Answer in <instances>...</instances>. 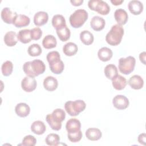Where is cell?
I'll list each match as a JSON object with an SVG mask.
<instances>
[{
	"label": "cell",
	"mask_w": 146,
	"mask_h": 146,
	"mask_svg": "<svg viewBox=\"0 0 146 146\" xmlns=\"http://www.w3.org/2000/svg\"><path fill=\"white\" fill-rule=\"evenodd\" d=\"M46 70L44 62L39 59L25 62L23 65V70L26 75L31 77H35L43 74Z\"/></svg>",
	"instance_id": "6da1fadb"
},
{
	"label": "cell",
	"mask_w": 146,
	"mask_h": 146,
	"mask_svg": "<svg viewBox=\"0 0 146 146\" xmlns=\"http://www.w3.org/2000/svg\"><path fill=\"white\" fill-rule=\"evenodd\" d=\"M66 113L61 108H56L52 113L48 114L46 119L52 129L59 131L62 128V122L65 119Z\"/></svg>",
	"instance_id": "7a4b0ae2"
},
{
	"label": "cell",
	"mask_w": 146,
	"mask_h": 146,
	"mask_svg": "<svg viewBox=\"0 0 146 146\" xmlns=\"http://www.w3.org/2000/svg\"><path fill=\"white\" fill-rule=\"evenodd\" d=\"M46 59L51 72L55 74H60L63 72L64 65L63 61L60 60V56L58 51L49 52L47 55Z\"/></svg>",
	"instance_id": "3957f363"
},
{
	"label": "cell",
	"mask_w": 146,
	"mask_h": 146,
	"mask_svg": "<svg viewBox=\"0 0 146 146\" xmlns=\"http://www.w3.org/2000/svg\"><path fill=\"white\" fill-rule=\"evenodd\" d=\"M124 35V29L118 24L112 26L111 30L106 36V40L111 46H117L120 43Z\"/></svg>",
	"instance_id": "277c9868"
},
{
	"label": "cell",
	"mask_w": 146,
	"mask_h": 146,
	"mask_svg": "<svg viewBox=\"0 0 146 146\" xmlns=\"http://www.w3.org/2000/svg\"><path fill=\"white\" fill-rule=\"evenodd\" d=\"M88 13L84 9H79L75 10L70 17V25L74 28L82 27L88 19Z\"/></svg>",
	"instance_id": "5b68a950"
},
{
	"label": "cell",
	"mask_w": 146,
	"mask_h": 146,
	"mask_svg": "<svg viewBox=\"0 0 146 146\" xmlns=\"http://www.w3.org/2000/svg\"><path fill=\"white\" fill-rule=\"evenodd\" d=\"M86 107V103L82 100L67 101L64 104L66 111L71 116L78 115L81 112L85 110Z\"/></svg>",
	"instance_id": "8992f818"
},
{
	"label": "cell",
	"mask_w": 146,
	"mask_h": 146,
	"mask_svg": "<svg viewBox=\"0 0 146 146\" xmlns=\"http://www.w3.org/2000/svg\"><path fill=\"white\" fill-rule=\"evenodd\" d=\"M136 59L133 56H128L127 58H121L119 60L118 67L119 71L123 74H131L135 68Z\"/></svg>",
	"instance_id": "52a82bcc"
},
{
	"label": "cell",
	"mask_w": 146,
	"mask_h": 146,
	"mask_svg": "<svg viewBox=\"0 0 146 146\" xmlns=\"http://www.w3.org/2000/svg\"><path fill=\"white\" fill-rule=\"evenodd\" d=\"M37 86V83L34 77L26 76L21 82L22 88L26 92H30L35 90Z\"/></svg>",
	"instance_id": "ba28073f"
},
{
	"label": "cell",
	"mask_w": 146,
	"mask_h": 146,
	"mask_svg": "<svg viewBox=\"0 0 146 146\" xmlns=\"http://www.w3.org/2000/svg\"><path fill=\"white\" fill-rule=\"evenodd\" d=\"M113 106L117 110H122L127 108L129 106V100L123 95H117L112 99Z\"/></svg>",
	"instance_id": "9c48e42d"
},
{
	"label": "cell",
	"mask_w": 146,
	"mask_h": 146,
	"mask_svg": "<svg viewBox=\"0 0 146 146\" xmlns=\"http://www.w3.org/2000/svg\"><path fill=\"white\" fill-rule=\"evenodd\" d=\"M80 121L76 118H71L66 123V129L68 133H75L80 130Z\"/></svg>",
	"instance_id": "30bf717a"
},
{
	"label": "cell",
	"mask_w": 146,
	"mask_h": 146,
	"mask_svg": "<svg viewBox=\"0 0 146 146\" xmlns=\"http://www.w3.org/2000/svg\"><path fill=\"white\" fill-rule=\"evenodd\" d=\"M17 15L16 12L12 11L9 7H5L1 11V18L7 24L13 23L15 17Z\"/></svg>",
	"instance_id": "8fae6325"
},
{
	"label": "cell",
	"mask_w": 146,
	"mask_h": 146,
	"mask_svg": "<svg viewBox=\"0 0 146 146\" xmlns=\"http://www.w3.org/2000/svg\"><path fill=\"white\" fill-rule=\"evenodd\" d=\"M114 18L119 25H125L128 19V15L125 10L123 9H117L114 13Z\"/></svg>",
	"instance_id": "7c38bea8"
},
{
	"label": "cell",
	"mask_w": 146,
	"mask_h": 146,
	"mask_svg": "<svg viewBox=\"0 0 146 146\" xmlns=\"http://www.w3.org/2000/svg\"><path fill=\"white\" fill-rule=\"evenodd\" d=\"M30 19L29 17L24 14H17L13 22V24L18 28L27 26L29 25Z\"/></svg>",
	"instance_id": "4fadbf2b"
},
{
	"label": "cell",
	"mask_w": 146,
	"mask_h": 146,
	"mask_svg": "<svg viewBox=\"0 0 146 146\" xmlns=\"http://www.w3.org/2000/svg\"><path fill=\"white\" fill-rule=\"evenodd\" d=\"M90 25L92 29L96 31L102 30L106 25L105 20L99 16H94L91 20Z\"/></svg>",
	"instance_id": "5bb4252c"
},
{
	"label": "cell",
	"mask_w": 146,
	"mask_h": 146,
	"mask_svg": "<svg viewBox=\"0 0 146 146\" xmlns=\"http://www.w3.org/2000/svg\"><path fill=\"white\" fill-rule=\"evenodd\" d=\"M128 7L129 11L133 15H139L143 10V3L138 0H132L129 2Z\"/></svg>",
	"instance_id": "9a60e30c"
},
{
	"label": "cell",
	"mask_w": 146,
	"mask_h": 146,
	"mask_svg": "<svg viewBox=\"0 0 146 146\" xmlns=\"http://www.w3.org/2000/svg\"><path fill=\"white\" fill-rule=\"evenodd\" d=\"M48 20V15L45 11H40L35 14L34 23L36 26H40L45 25Z\"/></svg>",
	"instance_id": "2e32d148"
},
{
	"label": "cell",
	"mask_w": 146,
	"mask_h": 146,
	"mask_svg": "<svg viewBox=\"0 0 146 146\" xmlns=\"http://www.w3.org/2000/svg\"><path fill=\"white\" fill-rule=\"evenodd\" d=\"M58 86L57 79L52 76H48L43 80L44 88L48 91H53L55 90Z\"/></svg>",
	"instance_id": "e0dca14e"
},
{
	"label": "cell",
	"mask_w": 146,
	"mask_h": 146,
	"mask_svg": "<svg viewBox=\"0 0 146 146\" xmlns=\"http://www.w3.org/2000/svg\"><path fill=\"white\" fill-rule=\"evenodd\" d=\"M15 111L18 116L25 117L28 116L30 113V108L26 103H20L15 106Z\"/></svg>",
	"instance_id": "ac0fdd59"
},
{
	"label": "cell",
	"mask_w": 146,
	"mask_h": 146,
	"mask_svg": "<svg viewBox=\"0 0 146 146\" xmlns=\"http://www.w3.org/2000/svg\"><path fill=\"white\" fill-rule=\"evenodd\" d=\"M128 84L134 90H139L143 87L144 80L140 75H134L129 78Z\"/></svg>",
	"instance_id": "d6986e66"
},
{
	"label": "cell",
	"mask_w": 146,
	"mask_h": 146,
	"mask_svg": "<svg viewBox=\"0 0 146 146\" xmlns=\"http://www.w3.org/2000/svg\"><path fill=\"white\" fill-rule=\"evenodd\" d=\"M3 39L5 43L9 47L15 46L18 40L17 33L13 31L7 32L4 36Z\"/></svg>",
	"instance_id": "ffe728a7"
},
{
	"label": "cell",
	"mask_w": 146,
	"mask_h": 146,
	"mask_svg": "<svg viewBox=\"0 0 146 146\" xmlns=\"http://www.w3.org/2000/svg\"><path fill=\"white\" fill-rule=\"evenodd\" d=\"M126 79L120 75H117L112 79V84L113 88L117 90H123L127 85Z\"/></svg>",
	"instance_id": "44dd1931"
},
{
	"label": "cell",
	"mask_w": 146,
	"mask_h": 146,
	"mask_svg": "<svg viewBox=\"0 0 146 146\" xmlns=\"http://www.w3.org/2000/svg\"><path fill=\"white\" fill-rule=\"evenodd\" d=\"M102 132L96 128H90L86 131V136L91 141H96L99 140L102 137Z\"/></svg>",
	"instance_id": "7402d4cb"
},
{
	"label": "cell",
	"mask_w": 146,
	"mask_h": 146,
	"mask_svg": "<svg viewBox=\"0 0 146 146\" xmlns=\"http://www.w3.org/2000/svg\"><path fill=\"white\" fill-rule=\"evenodd\" d=\"M113 52L112 50L107 47H103L100 48L98 52V56L99 59L103 62H107L112 57Z\"/></svg>",
	"instance_id": "603a6c76"
},
{
	"label": "cell",
	"mask_w": 146,
	"mask_h": 146,
	"mask_svg": "<svg viewBox=\"0 0 146 146\" xmlns=\"http://www.w3.org/2000/svg\"><path fill=\"white\" fill-rule=\"evenodd\" d=\"M46 127L44 123L40 120L34 121L31 125V130L35 134L42 135L46 131Z\"/></svg>",
	"instance_id": "cb8c5ba5"
},
{
	"label": "cell",
	"mask_w": 146,
	"mask_h": 146,
	"mask_svg": "<svg viewBox=\"0 0 146 146\" xmlns=\"http://www.w3.org/2000/svg\"><path fill=\"white\" fill-rule=\"evenodd\" d=\"M78 50V46L73 42H68L63 47V52L66 55L71 56L76 54Z\"/></svg>",
	"instance_id": "d4e9b609"
},
{
	"label": "cell",
	"mask_w": 146,
	"mask_h": 146,
	"mask_svg": "<svg viewBox=\"0 0 146 146\" xmlns=\"http://www.w3.org/2000/svg\"><path fill=\"white\" fill-rule=\"evenodd\" d=\"M57 41L55 37L52 35H47L44 36L42 40V45L44 48L51 49L56 47Z\"/></svg>",
	"instance_id": "484cf974"
},
{
	"label": "cell",
	"mask_w": 146,
	"mask_h": 146,
	"mask_svg": "<svg viewBox=\"0 0 146 146\" xmlns=\"http://www.w3.org/2000/svg\"><path fill=\"white\" fill-rule=\"evenodd\" d=\"M18 39L21 43H28L32 40L31 36V30L23 29L20 30L17 35Z\"/></svg>",
	"instance_id": "4316f807"
},
{
	"label": "cell",
	"mask_w": 146,
	"mask_h": 146,
	"mask_svg": "<svg viewBox=\"0 0 146 146\" xmlns=\"http://www.w3.org/2000/svg\"><path fill=\"white\" fill-rule=\"evenodd\" d=\"M95 11L103 15H107L110 11V7L107 2L102 0H99L96 6Z\"/></svg>",
	"instance_id": "83f0119b"
},
{
	"label": "cell",
	"mask_w": 146,
	"mask_h": 146,
	"mask_svg": "<svg viewBox=\"0 0 146 146\" xmlns=\"http://www.w3.org/2000/svg\"><path fill=\"white\" fill-rule=\"evenodd\" d=\"M52 25L56 30L59 29L66 26L64 17L62 15L60 14L54 15L52 18Z\"/></svg>",
	"instance_id": "f1b7e54d"
},
{
	"label": "cell",
	"mask_w": 146,
	"mask_h": 146,
	"mask_svg": "<svg viewBox=\"0 0 146 146\" xmlns=\"http://www.w3.org/2000/svg\"><path fill=\"white\" fill-rule=\"evenodd\" d=\"M80 39L85 45L91 44L94 39L93 34L88 30H84L80 33Z\"/></svg>",
	"instance_id": "f546056e"
},
{
	"label": "cell",
	"mask_w": 146,
	"mask_h": 146,
	"mask_svg": "<svg viewBox=\"0 0 146 146\" xmlns=\"http://www.w3.org/2000/svg\"><path fill=\"white\" fill-rule=\"evenodd\" d=\"M104 72L106 76L108 79L111 80L118 75L117 68L116 66L113 64L107 65L104 68Z\"/></svg>",
	"instance_id": "4dcf8cb0"
},
{
	"label": "cell",
	"mask_w": 146,
	"mask_h": 146,
	"mask_svg": "<svg viewBox=\"0 0 146 146\" xmlns=\"http://www.w3.org/2000/svg\"><path fill=\"white\" fill-rule=\"evenodd\" d=\"M56 34L60 40L65 42L70 39L71 32L70 30L67 27V26H65L59 29L56 30Z\"/></svg>",
	"instance_id": "1f68e13d"
},
{
	"label": "cell",
	"mask_w": 146,
	"mask_h": 146,
	"mask_svg": "<svg viewBox=\"0 0 146 146\" xmlns=\"http://www.w3.org/2000/svg\"><path fill=\"white\" fill-rule=\"evenodd\" d=\"M45 141L48 145L56 146L59 144L60 137L58 134L53 133H50L46 136Z\"/></svg>",
	"instance_id": "d6a6232c"
},
{
	"label": "cell",
	"mask_w": 146,
	"mask_h": 146,
	"mask_svg": "<svg viewBox=\"0 0 146 146\" xmlns=\"http://www.w3.org/2000/svg\"><path fill=\"white\" fill-rule=\"evenodd\" d=\"M27 52L29 55L31 56H37L41 54L42 50L39 44L34 43L28 47Z\"/></svg>",
	"instance_id": "836d02e7"
},
{
	"label": "cell",
	"mask_w": 146,
	"mask_h": 146,
	"mask_svg": "<svg viewBox=\"0 0 146 146\" xmlns=\"http://www.w3.org/2000/svg\"><path fill=\"white\" fill-rule=\"evenodd\" d=\"M13 63L10 60H7L5 62L1 67V71L3 75L5 76H8L10 75L13 72Z\"/></svg>",
	"instance_id": "e575fe53"
},
{
	"label": "cell",
	"mask_w": 146,
	"mask_h": 146,
	"mask_svg": "<svg viewBox=\"0 0 146 146\" xmlns=\"http://www.w3.org/2000/svg\"><path fill=\"white\" fill-rule=\"evenodd\" d=\"M36 143V139L32 135H27L22 140L21 145L24 146H34Z\"/></svg>",
	"instance_id": "d590c367"
},
{
	"label": "cell",
	"mask_w": 146,
	"mask_h": 146,
	"mask_svg": "<svg viewBox=\"0 0 146 146\" xmlns=\"http://www.w3.org/2000/svg\"><path fill=\"white\" fill-rule=\"evenodd\" d=\"M67 137L70 141L72 143H77L82 139V132L80 130L75 133H68Z\"/></svg>",
	"instance_id": "8d00e7d4"
},
{
	"label": "cell",
	"mask_w": 146,
	"mask_h": 146,
	"mask_svg": "<svg viewBox=\"0 0 146 146\" xmlns=\"http://www.w3.org/2000/svg\"><path fill=\"white\" fill-rule=\"evenodd\" d=\"M42 35V31L39 27H35L31 30V36L33 40H38Z\"/></svg>",
	"instance_id": "74e56055"
},
{
	"label": "cell",
	"mask_w": 146,
	"mask_h": 146,
	"mask_svg": "<svg viewBox=\"0 0 146 146\" xmlns=\"http://www.w3.org/2000/svg\"><path fill=\"white\" fill-rule=\"evenodd\" d=\"M145 139H146V135L145 133H142L140 134L138 136L137 140L138 142L143 145H145Z\"/></svg>",
	"instance_id": "f35d334b"
},
{
	"label": "cell",
	"mask_w": 146,
	"mask_h": 146,
	"mask_svg": "<svg viewBox=\"0 0 146 146\" xmlns=\"http://www.w3.org/2000/svg\"><path fill=\"white\" fill-rule=\"evenodd\" d=\"M70 2L72 4V5L75 6H78L83 3V0H71L70 1Z\"/></svg>",
	"instance_id": "ab89813d"
},
{
	"label": "cell",
	"mask_w": 146,
	"mask_h": 146,
	"mask_svg": "<svg viewBox=\"0 0 146 146\" xmlns=\"http://www.w3.org/2000/svg\"><path fill=\"white\" fill-rule=\"evenodd\" d=\"M145 52H142L139 55V59L144 64H145Z\"/></svg>",
	"instance_id": "60d3db41"
},
{
	"label": "cell",
	"mask_w": 146,
	"mask_h": 146,
	"mask_svg": "<svg viewBox=\"0 0 146 146\" xmlns=\"http://www.w3.org/2000/svg\"><path fill=\"white\" fill-rule=\"evenodd\" d=\"M124 2L123 0H111V2L115 6H117V5H120L121 3H122Z\"/></svg>",
	"instance_id": "b9f144b4"
}]
</instances>
